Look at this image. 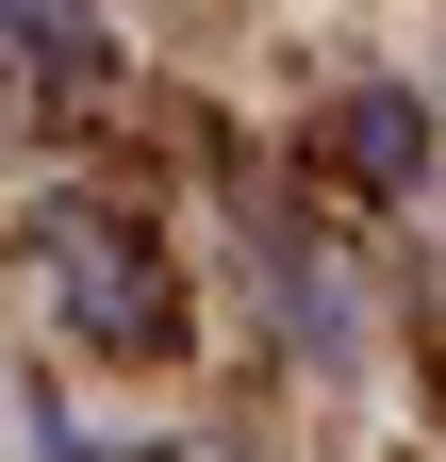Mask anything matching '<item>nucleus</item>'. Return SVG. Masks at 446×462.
I'll use <instances>...</instances> for the list:
<instances>
[{
	"instance_id": "4",
	"label": "nucleus",
	"mask_w": 446,
	"mask_h": 462,
	"mask_svg": "<svg viewBox=\"0 0 446 462\" xmlns=\"http://www.w3.org/2000/svg\"><path fill=\"white\" fill-rule=\"evenodd\" d=\"M133 462H165V446H133Z\"/></svg>"
},
{
	"instance_id": "2",
	"label": "nucleus",
	"mask_w": 446,
	"mask_h": 462,
	"mask_svg": "<svg viewBox=\"0 0 446 462\" xmlns=\"http://www.w3.org/2000/svg\"><path fill=\"white\" fill-rule=\"evenodd\" d=\"M330 165H348L364 199H413V182H430V99H413V83H364V99H330Z\"/></svg>"
},
{
	"instance_id": "3",
	"label": "nucleus",
	"mask_w": 446,
	"mask_h": 462,
	"mask_svg": "<svg viewBox=\"0 0 446 462\" xmlns=\"http://www.w3.org/2000/svg\"><path fill=\"white\" fill-rule=\"evenodd\" d=\"M0 33H17V50H50V67H99V33L67 17V0H0Z\"/></svg>"
},
{
	"instance_id": "1",
	"label": "nucleus",
	"mask_w": 446,
	"mask_h": 462,
	"mask_svg": "<svg viewBox=\"0 0 446 462\" xmlns=\"http://www.w3.org/2000/svg\"><path fill=\"white\" fill-rule=\"evenodd\" d=\"M50 264H67L83 346H182V298H165V248L133 215H50Z\"/></svg>"
}]
</instances>
